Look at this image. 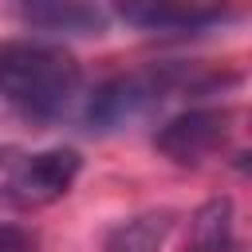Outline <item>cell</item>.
Listing matches in <instances>:
<instances>
[{
    "instance_id": "obj_10",
    "label": "cell",
    "mask_w": 252,
    "mask_h": 252,
    "mask_svg": "<svg viewBox=\"0 0 252 252\" xmlns=\"http://www.w3.org/2000/svg\"><path fill=\"white\" fill-rule=\"evenodd\" d=\"M236 169H240V173H252V150H248V154H240V158H236Z\"/></svg>"
},
{
    "instance_id": "obj_8",
    "label": "cell",
    "mask_w": 252,
    "mask_h": 252,
    "mask_svg": "<svg viewBox=\"0 0 252 252\" xmlns=\"http://www.w3.org/2000/svg\"><path fill=\"white\" fill-rule=\"evenodd\" d=\"M185 252H232V205L228 201H209L193 217V236Z\"/></svg>"
},
{
    "instance_id": "obj_5",
    "label": "cell",
    "mask_w": 252,
    "mask_h": 252,
    "mask_svg": "<svg viewBox=\"0 0 252 252\" xmlns=\"http://www.w3.org/2000/svg\"><path fill=\"white\" fill-rule=\"evenodd\" d=\"M122 20L146 28V32H201L217 20H224L220 8H185V4H130L122 8Z\"/></svg>"
},
{
    "instance_id": "obj_3",
    "label": "cell",
    "mask_w": 252,
    "mask_h": 252,
    "mask_svg": "<svg viewBox=\"0 0 252 252\" xmlns=\"http://www.w3.org/2000/svg\"><path fill=\"white\" fill-rule=\"evenodd\" d=\"M79 177V154L75 150H43V154H32L24 158L8 181H4V197L24 205V209H35V205H51L59 201L71 181Z\"/></svg>"
},
{
    "instance_id": "obj_2",
    "label": "cell",
    "mask_w": 252,
    "mask_h": 252,
    "mask_svg": "<svg viewBox=\"0 0 252 252\" xmlns=\"http://www.w3.org/2000/svg\"><path fill=\"white\" fill-rule=\"evenodd\" d=\"M193 91L197 79L189 67H177V63H161V67H142V71H130V75H118L110 83H102L91 102H87V122L98 126V130H118V126H130L138 118H146L150 110H158L161 102H169L173 94L181 91Z\"/></svg>"
},
{
    "instance_id": "obj_7",
    "label": "cell",
    "mask_w": 252,
    "mask_h": 252,
    "mask_svg": "<svg viewBox=\"0 0 252 252\" xmlns=\"http://www.w3.org/2000/svg\"><path fill=\"white\" fill-rule=\"evenodd\" d=\"M169 224H173V213L134 217V220L118 224V228L106 236V252H158L161 240L169 236Z\"/></svg>"
},
{
    "instance_id": "obj_9",
    "label": "cell",
    "mask_w": 252,
    "mask_h": 252,
    "mask_svg": "<svg viewBox=\"0 0 252 252\" xmlns=\"http://www.w3.org/2000/svg\"><path fill=\"white\" fill-rule=\"evenodd\" d=\"M0 252H39L35 236L16 228V224H0Z\"/></svg>"
},
{
    "instance_id": "obj_1",
    "label": "cell",
    "mask_w": 252,
    "mask_h": 252,
    "mask_svg": "<svg viewBox=\"0 0 252 252\" xmlns=\"http://www.w3.org/2000/svg\"><path fill=\"white\" fill-rule=\"evenodd\" d=\"M83 91L79 59L55 43L8 39L0 43V98L32 118H59Z\"/></svg>"
},
{
    "instance_id": "obj_4",
    "label": "cell",
    "mask_w": 252,
    "mask_h": 252,
    "mask_svg": "<svg viewBox=\"0 0 252 252\" xmlns=\"http://www.w3.org/2000/svg\"><path fill=\"white\" fill-rule=\"evenodd\" d=\"M224 134H228V114L224 110H217V106H193V110L173 114L154 134V146L165 158H173V161H201L205 154H213L220 146Z\"/></svg>"
},
{
    "instance_id": "obj_6",
    "label": "cell",
    "mask_w": 252,
    "mask_h": 252,
    "mask_svg": "<svg viewBox=\"0 0 252 252\" xmlns=\"http://www.w3.org/2000/svg\"><path fill=\"white\" fill-rule=\"evenodd\" d=\"M24 20L32 28H43V32H55V35H87V32H98L102 28V12L98 8H87V4H59V0H47V4H28L24 8Z\"/></svg>"
}]
</instances>
